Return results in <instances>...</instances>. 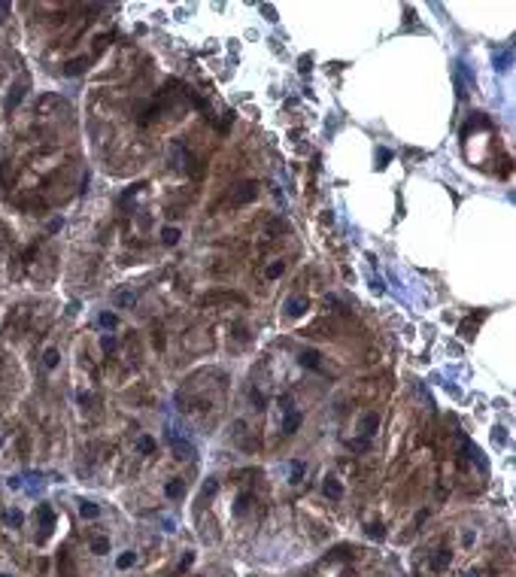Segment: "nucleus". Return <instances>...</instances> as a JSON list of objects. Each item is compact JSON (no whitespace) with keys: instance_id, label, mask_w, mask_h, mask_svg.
<instances>
[{"instance_id":"1","label":"nucleus","mask_w":516,"mask_h":577,"mask_svg":"<svg viewBox=\"0 0 516 577\" xmlns=\"http://www.w3.org/2000/svg\"><path fill=\"white\" fill-rule=\"evenodd\" d=\"M255 195H258V185H255V182H243V185H240V189L234 192V198H231V204H234V207H240V204H249V201H252Z\"/></svg>"},{"instance_id":"2","label":"nucleus","mask_w":516,"mask_h":577,"mask_svg":"<svg viewBox=\"0 0 516 577\" xmlns=\"http://www.w3.org/2000/svg\"><path fill=\"white\" fill-rule=\"evenodd\" d=\"M170 446H173V456L182 462V459H194V446L189 441H179L176 435H170Z\"/></svg>"},{"instance_id":"3","label":"nucleus","mask_w":516,"mask_h":577,"mask_svg":"<svg viewBox=\"0 0 516 577\" xmlns=\"http://www.w3.org/2000/svg\"><path fill=\"white\" fill-rule=\"evenodd\" d=\"M301 422H304V413H301V410H289V413L283 416V435H294V432L301 429Z\"/></svg>"},{"instance_id":"4","label":"nucleus","mask_w":516,"mask_h":577,"mask_svg":"<svg viewBox=\"0 0 516 577\" xmlns=\"http://www.w3.org/2000/svg\"><path fill=\"white\" fill-rule=\"evenodd\" d=\"M322 356L316 352V349H304L301 356H298V362H301V368H307V371H319L322 368V362H319Z\"/></svg>"},{"instance_id":"5","label":"nucleus","mask_w":516,"mask_h":577,"mask_svg":"<svg viewBox=\"0 0 516 577\" xmlns=\"http://www.w3.org/2000/svg\"><path fill=\"white\" fill-rule=\"evenodd\" d=\"M322 492L331 498V501H340V498H343V486H340V480H337V477H325Z\"/></svg>"},{"instance_id":"6","label":"nucleus","mask_w":516,"mask_h":577,"mask_svg":"<svg viewBox=\"0 0 516 577\" xmlns=\"http://www.w3.org/2000/svg\"><path fill=\"white\" fill-rule=\"evenodd\" d=\"M377 429H380V416H377V413H367V416L361 419V438L371 441V438L377 435Z\"/></svg>"},{"instance_id":"7","label":"nucleus","mask_w":516,"mask_h":577,"mask_svg":"<svg viewBox=\"0 0 516 577\" xmlns=\"http://www.w3.org/2000/svg\"><path fill=\"white\" fill-rule=\"evenodd\" d=\"M286 313H289L291 319L304 316V313H307V298H304V295H294V298H289V301H286Z\"/></svg>"},{"instance_id":"8","label":"nucleus","mask_w":516,"mask_h":577,"mask_svg":"<svg viewBox=\"0 0 516 577\" xmlns=\"http://www.w3.org/2000/svg\"><path fill=\"white\" fill-rule=\"evenodd\" d=\"M3 526H9V529H22L25 526V513L19 508H6L3 510Z\"/></svg>"},{"instance_id":"9","label":"nucleus","mask_w":516,"mask_h":577,"mask_svg":"<svg viewBox=\"0 0 516 577\" xmlns=\"http://www.w3.org/2000/svg\"><path fill=\"white\" fill-rule=\"evenodd\" d=\"M40 529H43V535H49L52 529H55V513H52V508L49 505H40Z\"/></svg>"},{"instance_id":"10","label":"nucleus","mask_w":516,"mask_h":577,"mask_svg":"<svg viewBox=\"0 0 516 577\" xmlns=\"http://www.w3.org/2000/svg\"><path fill=\"white\" fill-rule=\"evenodd\" d=\"M164 492H167V498H182V495H186V480H182V477H173V480L164 486Z\"/></svg>"},{"instance_id":"11","label":"nucleus","mask_w":516,"mask_h":577,"mask_svg":"<svg viewBox=\"0 0 516 577\" xmlns=\"http://www.w3.org/2000/svg\"><path fill=\"white\" fill-rule=\"evenodd\" d=\"M431 565H434V571H447V568L452 565V553H450V550H437L434 559H431Z\"/></svg>"},{"instance_id":"12","label":"nucleus","mask_w":516,"mask_h":577,"mask_svg":"<svg viewBox=\"0 0 516 577\" xmlns=\"http://www.w3.org/2000/svg\"><path fill=\"white\" fill-rule=\"evenodd\" d=\"M179 237H182V231H179L176 225H167V228H161V243H164V246H176V243H179Z\"/></svg>"},{"instance_id":"13","label":"nucleus","mask_w":516,"mask_h":577,"mask_svg":"<svg viewBox=\"0 0 516 577\" xmlns=\"http://www.w3.org/2000/svg\"><path fill=\"white\" fill-rule=\"evenodd\" d=\"M116 307H134L137 304V292H131V289H122V292H116Z\"/></svg>"},{"instance_id":"14","label":"nucleus","mask_w":516,"mask_h":577,"mask_svg":"<svg viewBox=\"0 0 516 577\" xmlns=\"http://www.w3.org/2000/svg\"><path fill=\"white\" fill-rule=\"evenodd\" d=\"M364 535L374 538V541H383V538H386V529H383V523H367V526H364Z\"/></svg>"},{"instance_id":"15","label":"nucleus","mask_w":516,"mask_h":577,"mask_svg":"<svg viewBox=\"0 0 516 577\" xmlns=\"http://www.w3.org/2000/svg\"><path fill=\"white\" fill-rule=\"evenodd\" d=\"M137 453H143V456H152V453H155V441H152L149 435H140V438H137Z\"/></svg>"},{"instance_id":"16","label":"nucleus","mask_w":516,"mask_h":577,"mask_svg":"<svg viewBox=\"0 0 516 577\" xmlns=\"http://www.w3.org/2000/svg\"><path fill=\"white\" fill-rule=\"evenodd\" d=\"M85 67H88V58H76V61L64 64V73H67V76H76V73H82Z\"/></svg>"},{"instance_id":"17","label":"nucleus","mask_w":516,"mask_h":577,"mask_svg":"<svg viewBox=\"0 0 516 577\" xmlns=\"http://www.w3.org/2000/svg\"><path fill=\"white\" fill-rule=\"evenodd\" d=\"M22 98H25V85L12 88V91H9V98H6V109H15V106L22 103Z\"/></svg>"},{"instance_id":"18","label":"nucleus","mask_w":516,"mask_h":577,"mask_svg":"<svg viewBox=\"0 0 516 577\" xmlns=\"http://www.w3.org/2000/svg\"><path fill=\"white\" fill-rule=\"evenodd\" d=\"M79 513H82L85 519H97V516H100V508H97L95 501H82V505H79Z\"/></svg>"},{"instance_id":"19","label":"nucleus","mask_w":516,"mask_h":577,"mask_svg":"<svg viewBox=\"0 0 516 577\" xmlns=\"http://www.w3.org/2000/svg\"><path fill=\"white\" fill-rule=\"evenodd\" d=\"M97 322H100L103 328H116V325H119V316H116L113 310H103V313L97 316Z\"/></svg>"},{"instance_id":"20","label":"nucleus","mask_w":516,"mask_h":577,"mask_svg":"<svg viewBox=\"0 0 516 577\" xmlns=\"http://www.w3.org/2000/svg\"><path fill=\"white\" fill-rule=\"evenodd\" d=\"M283 273H286V262H270L267 271H264V276H267V280H277V276H283Z\"/></svg>"},{"instance_id":"21","label":"nucleus","mask_w":516,"mask_h":577,"mask_svg":"<svg viewBox=\"0 0 516 577\" xmlns=\"http://www.w3.org/2000/svg\"><path fill=\"white\" fill-rule=\"evenodd\" d=\"M304 471H307V468H304V462H298V459H294V462H291V468H289V480H291V483H301V480H304Z\"/></svg>"},{"instance_id":"22","label":"nucleus","mask_w":516,"mask_h":577,"mask_svg":"<svg viewBox=\"0 0 516 577\" xmlns=\"http://www.w3.org/2000/svg\"><path fill=\"white\" fill-rule=\"evenodd\" d=\"M91 553L95 556H106L109 553V538H95L91 541Z\"/></svg>"},{"instance_id":"23","label":"nucleus","mask_w":516,"mask_h":577,"mask_svg":"<svg viewBox=\"0 0 516 577\" xmlns=\"http://www.w3.org/2000/svg\"><path fill=\"white\" fill-rule=\"evenodd\" d=\"M134 562H137V553H134V550H125V553H122V556L116 559V565H119L122 571H125V568H131Z\"/></svg>"},{"instance_id":"24","label":"nucleus","mask_w":516,"mask_h":577,"mask_svg":"<svg viewBox=\"0 0 516 577\" xmlns=\"http://www.w3.org/2000/svg\"><path fill=\"white\" fill-rule=\"evenodd\" d=\"M495 67H498V70H510V49H504L501 55H495Z\"/></svg>"},{"instance_id":"25","label":"nucleus","mask_w":516,"mask_h":577,"mask_svg":"<svg viewBox=\"0 0 516 577\" xmlns=\"http://www.w3.org/2000/svg\"><path fill=\"white\" fill-rule=\"evenodd\" d=\"M58 349H46V356H43V362H46V368H58Z\"/></svg>"},{"instance_id":"26","label":"nucleus","mask_w":516,"mask_h":577,"mask_svg":"<svg viewBox=\"0 0 516 577\" xmlns=\"http://www.w3.org/2000/svg\"><path fill=\"white\" fill-rule=\"evenodd\" d=\"M100 349H103V352H113V349H116V338H113V334H103V338H100Z\"/></svg>"},{"instance_id":"27","label":"nucleus","mask_w":516,"mask_h":577,"mask_svg":"<svg viewBox=\"0 0 516 577\" xmlns=\"http://www.w3.org/2000/svg\"><path fill=\"white\" fill-rule=\"evenodd\" d=\"M216 489H219V483H216V480H207L200 495H204V498H213V495H216Z\"/></svg>"},{"instance_id":"28","label":"nucleus","mask_w":516,"mask_h":577,"mask_svg":"<svg viewBox=\"0 0 516 577\" xmlns=\"http://www.w3.org/2000/svg\"><path fill=\"white\" fill-rule=\"evenodd\" d=\"M346 446L361 453V450H367V446H371V441H364V438H355V441H346Z\"/></svg>"},{"instance_id":"29","label":"nucleus","mask_w":516,"mask_h":577,"mask_svg":"<svg viewBox=\"0 0 516 577\" xmlns=\"http://www.w3.org/2000/svg\"><path fill=\"white\" fill-rule=\"evenodd\" d=\"M291 404H294V401H291V395H289V392H286V395H280V410H283V413H289V410H294Z\"/></svg>"},{"instance_id":"30","label":"nucleus","mask_w":516,"mask_h":577,"mask_svg":"<svg viewBox=\"0 0 516 577\" xmlns=\"http://www.w3.org/2000/svg\"><path fill=\"white\" fill-rule=\"evenodd\" d=\"M246 508H249V492H243V495L237 498V505H234V510H237V513H243Z\"/></svg>"},{"instance_id":"31","label":"nucleus","mask_w":516,"mask_h":577,"mask_svg":"<svg viewBox=\"0 0 516 577\" xmlns=\"http://www.w3.org/2000/svg\"><path fill=\"white\" fill-rule=\"evenodd\" d=\"M371 289H374L377 295H383V292H386V283H383L380 276H371Z\"/></svg>"},{"instance_id":"32","label":"nucleus","mask_w":516,"mask_h":577,"mask_svg":"<svg viewBox=\"0 0 516 577\" xmlns=\"http://www.w3.org/2000/svg\"><path fill=\"white\" fill-rule=\"evenodd\" d=\"M249 398H252V404H255L258 410H264V395H261L258 389H252V392H249Z\"/></svg>"},{"instance_id":"33","label":"nucleus","mask_w":516,"mask_h":577,"mask_svg":"<svg viewBox=\"0 0 516 577\" xmlns=\"http://www.w3.org/2000/svg\"><path fill=\"white\" fill-rule=\"evenodd\" d=\"M192 562H194V553H186V556H182V562H179V571H186Z\"/></svg>"},{"instance_id":"34","label":"nucleus","mask_w":516,"mask_h":577,"mask_svg":"<svg viewBox=\"0 0 516 577\" xmlns=\"http://www.w3.org/2000/svg\"><path fill=\"white\" fill-rule=\"evenodd\" d=\"M389 158H392V152H389V149H380V164H377V167H386Z\"/></svg>"},{"instance_id":"35","label":"nucleus","mask_w":516,"mask_h":577,"mask_svg":"<svg viewBox=\"0 0 516 577\" xmlns=\"http://www.w3.org/2000/svg\"><path fill=\"white\" fill-rule=\"evenodd\" d=\"M6 15H9V3H0V25L6 22Z\"/></svg>"},{"instance_id":"36","label":"nucleus","mask_w":516,"mask_h":577,"mask_svg":"<svg viewBox=\"0 0 516 577\" xmlns=\"http://www.w3.org/2000/svg\"><path fill=\"white\" fill-rule=\"evenodd\" d=\"M261 12L267 15V22H277V15H273V9H270V6H261Z\"/></svg>"},{"instance_id":"37","label":"nucleus","mask_w":516,"mask_h":577,"mask_svg":"<svg viewBox=\"0 0 516 577\" xmlns=\"http://www.w3.org/2000/svg\"><path fill=\"white\" fill-rule=\"evenodd\" d=\"M79 404H82V407L91 404V395H88V392H79Z\"/></svg>"},{"instance_id":"38","label":"nucleus","mask_w":516,"mask_h":577,"mask_svg":"<svg viewBox=\"0 0 516 577\" xmlns=\"http://www.w3.org/2000/svg\"><path fill=\"white\" fill-rule=\"evenodd\" d=\"M492 438H495V443H504V429H495V435H492Z\"/></svg>"},{"instance_id":"39","label":"nucleus","mask_w":516,"mask_h":577,"mask_svg":"<svg viewBox=\"0 0 516 577\" xmlns=\"http://www.w3.org/2000/svg\"><path fill=\"white\" fill-rule=\"evenodd\" d=\"M465 577H480V574H477V571H468V574H465Z\"/></svg>"},{"instance_id":"40","label":"nucleus","mask_w":516,"mask_h":577,"mask_svg":"<svg viewBox=\"0 0 516 577\" xmlns=\"http://www.w3.org/2000/svg\"><path fill=\"white\" fill-rule=\"evenodd\" d=\"M0 577H9V574H0Z\"/></svg>"}]
</instances>
